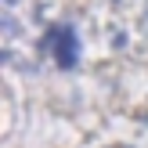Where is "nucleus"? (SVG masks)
<instances>
[{
	"instance_id": "obj_1",
	"label": "nucleus",
	"mask_w": 148,
	"mask_h": 148,
	"mask_svg": "<svg viewBox=\"0 0 148 148\" xmlns=\"http://www.w3.org/2000/svg\"><path fill=\"white\" fill-rule=\"evenodd\" d=\"M51 47H54V58L62 65L76 62V36H72L69 29H54V33H51Z\"/></svg>"
}]
</instances>
